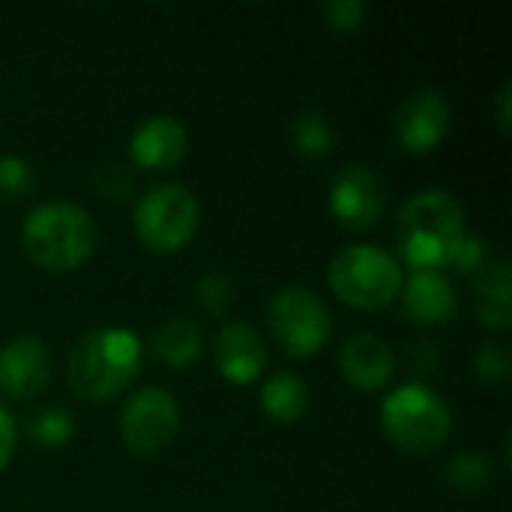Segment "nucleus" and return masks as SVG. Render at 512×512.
<instances>
[{"label": "nucleus", "instance_id": "obj_1", "mask_svg": "<svg viewBox=\"0 0 512 512\" xmlns=\"http://www.w3.org/2000/svg\"><path fill=\"white\" fill-rule=\"evenodd\" d=\"M465 213L459 201L444 189H426L408 198L393 225L396 261L408 264L414 273H441L450 267L456 246L465 237Z\"/></svg>", "mask_w": 512, "mask_h": 512}, {"label": "nucleus", "instance_id": "obj_2", "mask_svg": "<svg viewBox=\"0 0 512 512\" xmlns=\"http://www.w3.org/2000/svg\"><path fill=\"white\" fill-rule=\"evenodd\" d=\"M141 357L138 333L126 327H96L75 342L66 360L69 390L90 402L111 399L138 375Z\"/></svg>", "mask_w": 512, "mask_h": 512}, {"label": "nucleus", "instance_id": "obj_3", "mask_svg": "<svg viewBox=\"0 0 512 512\" xmlns=\"http://www.w3.org/2000/svg\"><path fill=\"white\" fill-rule=\"evenodd\" d=\"M21 243L36 267L69 273L93 255L96 222L72 201H45L27 213L21 225Z\"/></svg>", "mask_w": 512, "mask_h": 512}, {"label": "nucleus", "instance_id": "obj_4", "mask_svg": "<svg viewBox=\"0 0 512 512\" xmlns=\"http://www.w3.org/2000/svg\"><path fill=\"white\" fill-rule=\"evenodd\" d=\"M381 429L402 453L429 456L447 444L453 414L435 390L423 384H402L381 405Z\"/></svg>", "mask_w": 512, "mask_h": 512}, {"label": "nucleus", "instance_id": "obj_5", "mask_svg": "<svg viewBox=\"0 0 512 512\" xmlns=\"http://www.w3.org/2000/svg\"><path fill=\"white\" fill-rule=\"evenodd\" d=\"M327 279L333 294L351 309H384L402 291V267L399 261L369 243H351L339 249L327 267Z\"/></svg>", "mask_w": 512, "mask_h": 512}, {"label": "nucleus", "instance_id": "obj_6", "mask_svg": "<svg viewBox=\"0 0 512 512\" xmlns=\"http://www.w3.org/2000/svg\"><path fill=\"white\" fill-rule=\"evenodd\" d=\"M201 222L195 195L183 183H162L135 201L132 225L144 249L156 255L180 252L192 243Z\"/></svg>", "mask_w": 512, "mask_h": 512}, {"label": "nucleus", "instance_id": "obj_7", "mask_svg": "<svg viewBox=\"0 0 512 512\" xmlns=\"http://www.w3.org/2000/svg\"><path fill=\"white\" fill-rule=\"evenodd\" d=\"M267 327L291 357L306 360L327 345L333 318L327 303L312 288L285 285L267 303Z\"/></svg>", "mask_w": 512, "mask_h": 512}, {"label": "nucleus", "instance_id": "obj_8", "mask_svg": "<svg viewBox=\"0 0 512 512\" xmlns=\"http://www.w3.org/2000/svg\"><path fill=\"white\" fill-rule=\"evenodd\" d=\"M117 429L120 441L135 456H159L180 432V405L162 387H141L126 399Z\"/></svg>", "mask_w": 512, "mask_h": 512}, {"label": "nucleus", "instance_id": "obj_9", "mask_svg": "<svg viewBox=\"0 0 512 512\" xmlns=\"http://www.w3.org/2000/svg\"><path fill=\"white\" fill-rule=\"evenodd\" d=\"M387 198L378 174L363 162H348L336 171L330 183V210L339 225L351 231H366L384 216Z\"/></svg>", "mask_w": 512, "mask_h": 512}, {"label": "nucleus", "instance_id": "obj_10", "mask_svg": "<svg viewBox=\"0 0 512 512\" xmlns=\"http://www.w3.org/2000/svg\"><path fill=\"white\" fill-rule=\"evenodd\" d=\"M396 138L408 153H429L435 150L447 129H450V105L444 93L423 87L405 96V102L396 111Z\"/></svg>", "mask_w": 512, "mask_h": 512}, {"label": "nucleus", "instance_id": "obj_11", "mask_svg": "<svg viewBox=\"0 0 512 512\" xmlns=\"http://www.w3.org/2000/svg\"><path fill=\"white\" fill-rule=\"evenodd\" d=\"M51 357L39 336L21 333L0 348V393L9 399H33L48 387Z\"/></svg>", "mask_w": 512, "mask_h": 512}, {"label": "nucleus", "instance_id": "obj_12", "mask_svg": "<svg viewBox=\"0 0 512 512\" xmlns=\"http://www.w3.org/2000/svg\"><path fill=\"white\" fill-rule=\"evenodd\" d=\"M213 363L228 384H252L267 369V342L252 324H225L213 339Z\"/></svg>", "mask_w": 512, "mask_h": 512}, {"label": "nucleus", "instance_id": "obj_13", "mask_svg": "<svg viewBox=\"0 0 512 512\" xmlns=\"http://www.w3.org/2000/svg\"><path fill=\"white\" fill-rule=\"evenodd\" d=\"M186 126L171 114H153L135 126L129 138V159L147 171H171L186 156Z\"/></svg>", "mask_w": 512, "mask_h": 512}, {"label": "nucleus", "instance_id": "obj_14", "mask_svg": "<svg viewBox=\"0 0 512 512\" xmlns=\"http://www.w3.org/2000/svg\"><path fill=\"white\" fill-rule=\"evenodd\" d=\"M402 312L408 321L423 324V327H435V324H447L456 318L459 312V297L453 282L444 273H411L408 279H402Z\"/></svg>", "mask_w": 512, "mask_h": 512}, {"label": "nucleus", "instance_id": "obj_15", "mask_svg": "<svg viewBox=\"0 0 512 512\" xmlns=\"http://www.w3.org/2000/svg\"><path fill=\"white\" fill-rule=\"evenodd\" d=\"M396 369L393 348L375 333H354L339 348V372L354 390H381Z\"/></svg>", "mask_w": 512, "mask_h": 512}, {"label": "nucleus", "instance_id": "obj_16", "mask_svg": "<svg viewBox=\"0 0 512 512\" xmlns=\"http://www.w3.org/2000/svg\"><path fill=\"white\" fill-rule=\"evenodd\" d=\"M510 264L504 258H495L492 264H483L474 282V309L477 318L492 330H510L512 303H510Z\"/></svg>", "mask_w": 512, "mask_h": 512}, {"label": "nucleus", "instance_id": "obj_17", "mask_svg": "<svg viewBox=\"0 0 512 512\" xmlns=\"http://www.w3.org/2000/svg\"><path fill=\"white\" fill-rule=\"evenodd\" d=\"M153 354L159 363L171 369H186L201 354V327L189 318H168L153 330Z\"/></svg>", "mask_w": 512, "mask_h": 512}, {"label": "nucleus", "instance_id": "obj_18", "mask_svg": "<svg viewBox=\"0 0 512 512\" xmlns=\"http://www.w3.org/2000/svg\"><path fill=\"white\" fill-rule=\"evenodd\" d=\"M312 393L306 381L294 372H273L261 387V408L276 423H297L306 417Z\"/></svg>", "mask_w": 512, "mask_h": 512}, {"label": "nucleus", "instance_id": "obj_19", "mask_svg": "<svg viewBox=\"0 0 512 512\" xmlns=\"http://www.w3.org/2000/svg\"><path fill=\"white\" fill-rule=\"evenodd\" d=\"M291 144L300 156L318 159L333 147V129L321 111H300L291 120Z\"/></svg>", "mask_w": 512, "mask_h": 512}, {"label": "nucleus", "instance_id": "obj_20", "mask_svg": "<svg viewBox=\"0 0 512 512\" xmlns=\"http://www.w3.org/2000/svg\"><path fill=\"white\" fill-rule=\"evenodd\" d=\"M444 477L456 492H477L492 483V462L480 450H462L447 462Z\"/></svg>", "mask_w": 512, "mask_h": 512}, {"label": "nucleus", "instance_id": "obj_21", "mask_svg": "<svg viewBox=\"0 0 512 512\" xmlns=\"http://www.w3.org/2000/svg\"><path fill=\"white\" fill-rule=\"evenodd\" d=\"M75 432V420L60 405H45L27 417V435L42 447H63Z\"/></svg>", "mask_w": 512, "mask_h": 512}, {"label": "nucleus", "instance_id": "obj_22", "mask_svg": "<svg viewBox=\"0 0 512 512\" xmlns=\"http://www.w3.org/2000/svg\"><path fill=\"white\" fill-rule=\"evenodd\" d=\"M195 303L207 315H213V318L228 315L231 306H234V285H231V279L222 276V273H204L195 282Z\"/></svg>", "mask_w": 512, "mask_h": 512}, {"label": "nucleus", "instance_id": "obj_23", "mask_svg": "<svg viewBox=\"0 0 512 512\" xmlns=\"http://www.w3.org/2000/svg\"><path fill=\"white\" fill-rule=\"evenodd\" d=\"M474 369L477 375L486 381V384H495V387H504L510 381L512 363H510V351L498 342H483L477 357H474Z\"/></svg>", "mask_w": 512, "mask_h": 512}, {"label": "nucleus", "instance_id": "obj_24", "mask_svg": "<svg viewBox=\"0 0 512 512\" xmlns=\"http://www.w3.org/2000/svg\"><path fill=\"white\" fill-rule=\"evenodd\" d=\"M90 183H93V189L102 198H114V201H120V198H126L132 192V174L120 162H102V165H96L93 174H90Z\"/></svg>", "mask_w": 512, "mask_h": 512}, {"label": "nucleus", "instance_id": "obj_25", "mask_svg": "<svg viewBox=\"0 0 512 512\" xmlns=\"http://www.w3.org/2000/svg\"><path fill=\"white\" fill-rule=\"evenodd\" d=\"M33 183H36V177H33V168L27 159H21L15 153L0 156V192L3 195H24L33 189Z\"/></svg>", "mask_w": 512, "mask_h": 512}, {"label": "nucleus", "instance_id": "obj_26", "mask_svg": "<svg viewBox=\"0 0 512 512\" xmlns=\"http://www.w3.org/2000/svg\"><path fill=\"white\" fill-rule=\"evenodd\" d=\"M483 264H486V243H483L477 234L465 231L462 243H459L456 252H453L450 267H456V270H462V273H477Z\"/></svg>", "mask_w": 512, "mask_h": 512}, {"label": "nucleus", "instance_id": "obj_27", "mask_svg": "<svg viewBox=\"0 0 512 512\" xmlns=\"http://www.w3.org/2000/svg\"><path fill=\"white\" fill-rule=\"evenodd\" d=\"M324 15L336 30H357L363 24V18H366V3H360V0H333V3L324 6Z\"/></svg>", "mask_w": 512, "mask_h": 512}, {"label": "nucleus", "instance_id": "obj_28", "mask_svg": "<svg viewBox=\"0 0 512 512\" xmlns=\"http://www.w3.org/2000/svg\"><path fill=\"white\" fill-rule=\"evenodd\" d=\"M15 438H18V429H15V420L12 414L0 405V471L12 462V453H15Z\"/></svg>", "mask_w": 512, "mask_h": 512}, {"label": "nucleus", "instance_id": "obj_29", "mask_svg": "<svg viewBox=\"0 0 512 512\" xmlns=\"http://www.w3.org/2000/svg\"><path fill=\"white\" fill-rule=\"evenodd\" d=\"M510 81L501 84L498 96H495V111H498V126L501 132H510Z\"/></svg>", "mask_w": 512, "mask_h": 512}]
</instances>
